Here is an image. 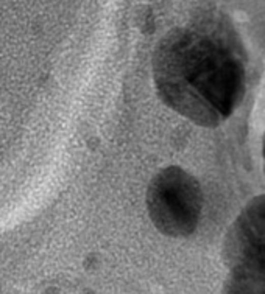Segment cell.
I'll return each mask as SVG.
<instances>
[{"label":"cell","instance_id":"cell-1","mask_svg":"<svg viewBox=\"0 0 265 294\" xmlns=\"http://www.w3.org/2000/svg\"><path fill=\"white\" fill-rule=\"evenodd\" d=\"M164 105L204 128L226 121L247 90V50L228 17L212 13L168 31L153 53Z\"/></svg>","mask_w":265,"mask_h":294},{"label":"cell","instance_id":"cell-3","mask_svg":"<svg viewBox=\"0 0 265 294\" xmlns=\"http://www.w3.org/2000/svg\"><path fill=\"white\" fill-rule=\"evenodd\" d=\"M225 254L235 273L265 277V194L250 200L229 226Z\"/></svg>","mask_w":265,"mask_h":294},{"label":"cell","instance_id":"cell-2","mask_svg":"<svg viewBox=\"0 0 265 294\" xmlns=\"http://www.w3.org/2000/svg\"><path fill=\"white\" fill-rule=\"evenodd\" d=\"M147 210L155 227L173 238L194 234L203 210L200 182L178 165L162 168L147 188Z\"/></svg>","mask_w":265,"mask_h":294},{"label":"cell","instance_id":"cell-4","mask_svg":"<svg viewBox=\"0 0 265 294\" xmlns=\"http://www.w3.org/2000/svg\"><path fill=\"white\" fill-rule=\"evenodd\" d=\"M262 165H263V176H265V133L262 137Z\"/></svg>","mask_w":265,"mask_h":294}]
</instances>
